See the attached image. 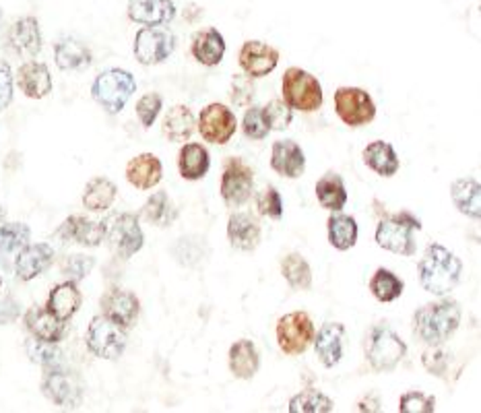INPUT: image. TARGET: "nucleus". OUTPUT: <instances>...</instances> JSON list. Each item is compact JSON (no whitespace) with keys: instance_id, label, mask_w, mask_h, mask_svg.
I'll return each instance as SVG.
<instances>
[{"instance_id":"1","label":"nucleus","mask_w":481,"mask_h":413,"mask_svg":"<svg viewBox=\"0 0 481 413\" xmlns=\"http://www.w3.org/2000/svg\"><path fill=\"white\" fill-rule=\"evenodd\" d=\"M419 283L428 294L446 296L459 286L463 262L442 244H430L417 267Z\"/></svg>"},{"instance_id":"2","label":"nucleus","mask_w":481,"mask_h":413,"mask_svg":"<svg viewBox=\"0 0 481 413\" xmlns=\"http://www.w3.org/2000/svg\"><path fill=\"white\" fill-rule=\"evenodd\" d=\"M460 308L452 300L425 304L413 314V333L428 345H442L457 333Z\"/></svg>"},{"instance_id":"3","label":"nucleus","mask_w":481,"mask_h":413,"mask_svg":"<svg viewBox=\"0 0 481 413\" xmlns=\"http://www.w3.org/2000/svg\"><path fill=\"white\" fill-rule=\"evenodd\" d=\"M422 229V221L409 211L391 213L378 223L376 228V242L378 246L389 250L399 256H413L416 254V240L413 234Z\"/></svg>"},{"instance_id":"4","label":"nucleus","mask_w":481,"mask_h":413,"mask_svg":"<svg viewBox=\"0 0 481 413\" xmlns=\"http://www.w3.org/2000/svg\"><path fill=\"white\" fill-rule=\"evenodd\" d=\"M283 101L291 110L316 112L322 106V87L314 74L308 71L291 66L286 71L281 81Z\"/></svg>"},{"instance_id":"5","label":"nucleus","mask_w":481,"mask_h":413,"mask_svg":"<svg viewBox=\"0 0 481 413\" xmlns=\"http://www.w3.org/2000/svg\"><path fill=\"white\" fill-rule=\"evenodd\" d=\"M137 90V81L128 71L110 69L93 81L91 96L107 114H118Z\"/></svg>"},{"instance_id":"6","label":"nucleus","mask_w":481,"mask_h":413,"mask_svg":"<svg viewBox=\"0 0 481 413\" xmlns=\"http://www.w3.org/2000/svg\"><path fill=\"white\" fill-rule=\"evenodd\" d=\"M408 354V345L389 327H374L365 343V357L376 372L395 370Z\"/></svg>"},{"instance_id":"7","label":"nucleus","mask_w":481,"mask_h":413,"mask_svg":"<svg viewBox=\"0 0 481 413\" xmlns=\"http://www.w3.org/2000/svg\"><path fill=\"white\" fill-rule=\"evenodd\" d=\"M87 348L93 356L101 360H118L126 349V333L125 327H120L107 316H96L87 329Z\"/></svg>"},{"instance_id":"8","label":"nucleus","mask_w":481,"mask_h":413,"mask_svg":"<svg viewBox=\"0 0 481 413\" xmlns=\"http://www.w3.org/2000/svg\"><path fill=\"white\" fill-rule=\"evenodd\" d=\"M279 349L288 356H302L314 340V323L310 314L296 310L279 318L275 329Z\"/></svg>"},{"instance_id":"9","label":"nucleus","mask_w":481,"mask_h":413,"mask_svg":"<svg viewBox=\"0 0 481 413\" xmlns=\"http://www.w3.org/2000/svg\"><path fill=\"white\" fill-rule=\"evenodd\" d=\"M335 110L343 125L364 126L376 118V104L368 91L360 87H339L335 91Z\"/></svg>"},{"instance_id":"10","label":"nucleus","mask_w":481,"mask_h":413,"mask_svg":"<svg viewBox=\"0 0 481 413\" xmlns=\"http://www.w3.org/2000/svg\"><path fill=\"white\" fill-rule=\"evenodd\" d=\"M106 238L120 259H131L145 244L143 229H141L139 218L134 213L116 215L110 226H106Z\"/></svg>"},{"instance_id":"11","label":"nucleus","mask_w":481,"mask_h":413,"mask_svg":"<svg viewBox=\"0 0 481 413\" xmlns=\"http://www.w3.org/2000/svg\"><path fill=\"white\" fill-rule=\"evenodd\" d=\"M254 191V172L240 158H229L221 174V196L229 207H240Z\"/></svg>"},{"instance_id":"12","label":"nucleus","mask_w":481,"mask_h":413,"mask_svg":"<svg viewBox=\"0 0 481 413\" xmlns=\"http://www.w3.org/2000/svg\"><path fill=\"white\" fill-rule=\"evenodd\" d=\"M44 395L63 409H77L83 401V383L73 372L50 368L42 383Z\"/></svg>"},{"instance_id":"13","label":"nucleus","mask_w":481,"mask_h":413,"mask_svg":"<svg viewBox=\"0 0 481 413\" xmlns=\"http://www.w3.org/2000/svg\"><path fill=\"white\" fill-rule=\"evenodd\" d=\"M176 48V39L172 33L159 27H143L137 36H134V56L141 65L153 66L161 65L169 58V54Z\"/></svg>"},{"instance_id":"14","label":"nucleus","mask_w":481,"mask_h":413,"mask_svg":"<svg viewBox=\"0 0 481 413\" xmlns=\"http://www.w3.org/2000/svg\"><path fill=\"white\" fill-rule=\"evenodd\" d=\"M196 125H199L201 137L213 145H226L238 128L234 112L223 104H209L202 108Z\"/></svg>"},{"instance_id":"15","label":"nucleus","mask_w":481,"mask_h":413,"mask_svg":"<svg viewBox=\"0 0 481 413\" xmlns=\"http://www.w3.org/2000/svg\"><path fill=\"white\" fill-rule=\"evenodd\" d=\"M238 60L246 77L261 79L277 69L279 50L265 42H259V39H250V42H244Z\"/></svg>"},{"instance_id":"16","label":"nucleus","mask_w":481,"mask_h":413,"mask_svg":"<svg viewBox=\"0 0 481 413\" xmlns=\"http://www.w3.org/2000/svg\"><path fill=\"white\" fill-rule=\"evenodd\" d=\"M99 306H101V314L107 316L110 321H114L125 329L134 324V321H137V316L141 313L139 297L131 292H126V289H118V288H114L110 289V292H106L104 296H101Z\"/></svg>"},{"instance_id":"17","label":"nucleus","mask_w":481,"mask_h":413,"mask_svg":"<svg viewBox=\"0 0 481 413\" xmlns=\"http://www.w3.org/2000/svg\"><path fill=\"white\" fill-rule=\"evenodd\" d=\"M54 250L50 244H27L15 256V273L21 281H31L52 265Z\"/></svg>"},{"instance_id":"18","label":"nucleus","mask_w":481,"mask_h":413,"mask_svg":"<svg viewBox=\"0 0 481 413\" xmlns=\"http://www.w3.org/2000/svg\"><path fill=\"white\" fill-rule=\"evenodd\" d=\"M56 236L64 242H77L81 246L93 248L99 246V244L106 240V223L91 221L87 218H81V215H73V218L66 219L63 226L58 228Z\"/></svg>"},{"instance_id":"19","label":"nucleus","mask_w":481,"mask_h":413,"mask_svg":"<svg viewBox=\"0 0 481 413\" xmlns=\"http://www.w3.org/2000/svg\"><path fill=\"white\" fill-rule=\"evenodd\" d=\"M271 168L283 178H300L306 168V155L296 141H275L271 151Z\"/></svg>"},{"instance_id":"20","label":"nucleus","mask_w":481,"mask_h":413,"mask_svg":"<svg viewBox=\"0 0 481 413\" xmlns=\"http://www.w3.org/2000/svg\"><path fill=\"white\" fill-rule=\"evenodd\" d=\"M261 223L253 213H234L228 221V240L236 250L253 253L261 244Z\"/></svg>"},{"instance_id":"21","label":"nucleus","mask_w":481,"mask_h":413,"mask_svg":"<svg viewBox=\"0 0 481 413\" xmlns=\"http://www.w3.org/2000/svg\"><path fill=\"white\" fill-rule=\"evenodd\" d=\"M161 178H164V166H161L158 155L141 153L126 164V180L139 191L155 188Z\"/></svg>"},{"instance_id":"22","label":"nucleus","mask_w":481,"mask_h":413,"mask_svg":"<svg viewBox=\"0 0 481 413\" xmlns=\"http://www.w3.org/2000/svg\"><path fill=\"white\" fill-rule=\"evenodd\" d=\"M345 327L341 323H327L321 327V333L314 335V351L324 368H335L343 357Z\"/></svg>"},{"instance_id":"23","label":"nucleus","mask_w":481,"mask_h":413,"mask_svg":"<svg viewBox=\"0 0 481 413\" xmlns=\"http://www.w3.org/2000/svg\"><path fill=\"white\" fill-rule=\"evenodd\" d=\"M174 15L176 6L172 0H131L128 3V17H131V22L147 27L166 25L172 22Z\"/></svg>"},{"instance_id":"24","label":"nucleus","mask_w":481,"mask_h":413,"mask_svg":"<svg viewBox=\"0 0 481 413\" xmlns=\"http://www.w3.org/2000/svg\"><path fill=\"white\" fill-rule=\"evenodd\" d=\"M9 46L19 56H36L42 50V31L36 17H23L13 23L9 31Z\"/></svg>"},{"instance_id":"25","label":"nucleus","mask_w":481,"mask_h":413,"mask_svg":"<svg viewBox=\"0 0 481 413\" xmlns=\"http://www.w3.org/2000/svg\"><path fill=\"white\" fill-rule=\"evenodd\" d=\"M25 327L39 341L58 343L66 333V321L52 314L48 308H31L25 314Z\"/></svg>"},{"instance_id":"26","label":"nucleus","mask_w":481,"mask_h":413,"mask_svg":"<svg viewBox=\"0 0 481 413\" xmlns=\"http://www.w3.org/2000/svg\"><path fill=\"white\" fill-rule=\"evenodd\" d=\"M261 368V356L250 340H238L229 348V370L240 381H250Z\"/></svg>"},{"instance_id":"27","label":"nucleus","mask_w":481,"mask_h":413,"mask_svg":"<svg viewBox=\"0 0 481 413\" xmlns=\"http://www.w3.org/2000/svg\"><path fill=\"white\" fill-rule=\"evenodd\" d=\"M191 52L196 63L217 66L223 60V54H226V39L215 27H209V30H202L193 38Z\"/></svg>"},{"instance_id":"28","label":"nucleus","mask_w":481,"mask_h":413,"mask_svg":"<svg viewBox=\"0 0 481 413\" xmlns=\"http://www.w3.org/2000/svg\"><path fill=\"white\" fill-rule=\"evenodd\" d=\"M19 90H21L27 98L42 99L52 91V77L48 66L42 63H27L19 69L17 74Z\"/></svg>"},{"instance_id":"29","label":"nucleus","mask_w":481,"mask_h":413,"mask_svg":"<svg viewBox=\"0 0 481 413\" xmlns=\"http://www.w3.org/2000/svg\"><path fill=\"white\" fill-rule=\"evenodd\" d=\"M364 164L374 170L378 176H384V178H391L399 172L401 168V161L397 158L395 147L386 141H372V143L364 149L362 153Z\"/></svg>"},{"instance_id":"30","label":"nucleus","mask_w":481,"mask_h":413,"mask_svg":"<svg viewBox=\"0 0 481 413\" xmlns=\"http://www.w3.org/2000/svg\"><path fill=\"white\" fill-rule=\"evenodd\" d=\"M211 168V155L201 143H186L178 153V170L185 180L205 178Z\"/></svg>"},{"instance_id":"31","label":"nucleus","mask_w":481,"mask_h":413,"mask_svg":"<svg viewBox=\"0 0 481 413\" xmlns=\"http://www.w3.org/2000/svg\"><path fill=\"white\" fill-rule=\"evenodd\" d=\"M451 196L459 211L467 218H481V186L476 178H460L452 182Z\"/></svg>"},{"instance_id":"32","label":"nucleus","mask_w":481,"mask_h":413,"mask_svg":"<svg viewBox=\"0 0 481 413\" xmlns=\"http://www.w3.org/2000/svg\"><path fill=\"white\" fill-rule=\"evenodd\" d=\"M81 302H83V296L79 292L77 281L69 280L64 283H58V286L52 289L48 296V310L58 318H63V321H69L73 314H77Z\"/></svg>"},{"instance_id":"33","label":"nucleus","mask_w":481,"mask_h":413,"mask_svg":"<svg viewBox=\"0 0 481 413\" xmlns=\"http://www.w3.org/2000/svg\"><path fill=\"white\" fill-rule=\"evenodd\" d=\"M194 128L196 120L193 116L191 108L182 104L169 108L164 118V125H161V131H164L166 139L172 141V143H182V141L191 139Z\"/></svg>"},{"instance_id":"34","label":"nucleus","mask_w":481,"mask_h":413,"mask_svg":"<svg viewBox=\"0 0 481 413\" xmlns=\"http://www.w3.org/2000/svg\"><path fill=\"white\" fill-rule=\"evenodd\" d=\"M54 58H56L58 69L63 71H79L91 65L90 48L71 38L56 44V48H54Z\"/></svg>"},{"instance_id":"35","label":"nucleus","mask_w":481,"mask_h":413,"mask_svg":"<svg viewBox=\"0 0 481 413\" xmlns=\"http://www.w3.org/2000/svg\"><path fill=\"white\" fill-rule=\"evenodd\" d=\"M329 228V242L331 246L337 250H349L356 246L357 242V221L349 215H343L335 211L327 221Z\"/></svg>"},{"instance_id":"36","label":"nucleus","mask_w":481,"mask_h":413,"mask_svg":"<svg viewBox=\"0 0 481 413\" xmlns=\"http://www.w3.org/2000/svg\"><path fill=\"white\" fill-rule=\"evenodd\" d=\"M316 199L329 211H341L348 202V191H345L343 178L337 174H327L316 182Z\"/></svg>"},{"instance_id":"37","label":"nucleus","mask_w":481,"mask_h":413,"mask_svg":"<svg viewBox=\"0 0 481 413\" xmlns=\"http://www.w3.org/2000/svg\"><path fill=\"white\" fill-rule=\"evenodd\" d=\"M116 194H118V188L112 180L93 178L90 185L85 186L83 205L90 209V211H96V213L106 211V209H110L114 205Z\"/></svg>"},{"instance_id":"38","label":"nucleus","mask_w":481,"mask_h":413,"mask_svg":"<svg viewBox=\"0 0 481 413\" xmlns=\"http://www.w3.org/2000/svg\"><path fill=\"white\" fill-rule=\"evenodd\" d=\"M281 275L294 289H310L313 288V269L302 254L291 253L281 259Z\"/></svg>"},{"instance_id":"39","label":"nucleus","mask_w":481,"mask_h":413,"mask_svg":"<svg viewBox=\"0 0 481 413\" xmlns=\"http://www.w3.org/2000/svg\"><path fill=\"white\" fill-rule=\"evenodd\" d=\"M403 281L384 267L378 269L370 280V292L378 302H395L397 297L403 296Z\"/></svg>"},{"instance_id":"40","label":"nucleus","mask_w":481,"mask_h":413,"mask_svg":"<svg viewBox=\"0 0 481 413\" xmlns=\"http://www.w3.org/2000/svg\"><path fill=\"white\" fill-rule=\"evenodd\" d=\"M143 215L149 223L158 228H167L169 223L176 219V209L174 202L169 201V196L166 191H159L149 196V201L143 207Z\"/></svg>"},{"instance_id":"41","label":"nucleus","mask_w":481,"mask_h":413,"mask_svg":"<svg viewBox=\"0 0 481 413\" xmlns=\"http://www.w3.org/2000/svg\"><path fill=\"white\" fill-rule=\"evenodd\" d=\"M335 409L333 401L327 395L318 391H304L300 395L291 397L289 411L291 413H331Z\"/></svg>"},{"instance_id":"42","label":"nucleus","mask_w":481,"mask_h":413,"mask_svg":"<svg viewBox=\"0 0 481 413\" xmlns=\"http://www.w3.org/2000/svg\"><path fill=\"white\" fill-rule=\"evenodd\" d=\"M31 229L25 223H4L0 226V254H15L30 244Z\"/></svg>"},{"instance_id":"43","label":"nucleus","mask_w":481,"mask_h":413,"mask_svg":"<svg viewBox=\"0 0 481 413\" xmlns=\"http://www.w3.org/2000/svg\"><path fill=\"white\" fill-rule=\"evenodd\" d=\"M27 356H30L31 362H36L44 368H58L60 364V349L56 348V343H48V341H39L33 337V340L27 341L25 345Z\"/></svg>"},{"instance_id":"44","label":"nucleus","mask_w":481,"mask_h":413,"mask_svg":"<svg viewBox=\"0 0 481 413\" xmlns=\"http://www.w3.org/2000/svg\"><path fill=\"white\" fill-rule=\"evenodd\" d=\"M262 118H265L269 131H286L294 120V110L283 99H271L262 108Z\"/></svg>"},{"instance_id":"45","label":"nucleus","mask_w":481,"mask_h":413,"mask_svg":"<svg viewBox=\"0 0 481 413\" xmlns=\"http://www.w3.org/2000/svg\"><path fill=\"white\" fill-rule=\"evenodd\" d=\"M399 411L403 413H434L436 411V399L432 395H425V392L419 391H409L405 392L399 401Z\"/></svg>"},{"instance_id":"46","label":"nucleus","mask_w":481,"mask_h":413,"mask_svg":"<svg viewBox=\"0 0 481 413\" xmlns=\"http://www.w3.org/2000/svg\"><path fill=\"white\" fill-rule=\"evenodd\" d=\"M256 207H259V213L265 215L271 219H281L283 215V201L281 194L275 186H267L259 196H256Z\"/></svg>"},{"instance_id":"47","label":"nucleus","mask_w":481,"mask_h":413,"mask_svg":"<svg viewBox=\"0 0 481 413\" xmlns=\"http://www.w3.org/2000/svg\"><path fill=\"white\" fill-rule=\"evenodd\" d=\"M96 267V259L85 254H73L63 262V275L71 281H81L91 273V269Z\"/></svg>"},{"instance_id":"48","label":"nucleus","mask_w":481,"mask_h":413,"mask_svg":"<svg viewBox=\"0 0 481 413\" xmlns=\"http://www.w3.org/2000/svg\"><path fill=\"white\" fill-rule=\"evenodd\" d=\"M242 128H244V134L253 141H262L271 133L265 118H262L261 108H248V112L244 114Z\"/></svg>"},{"instance_id":"49","label":"nucleus","mask_w":481,"mask_h":413,"mask_svg":"<svg viewBox=\"0 0 481 413\" xmlns=\"http://www.w3.org/2000/svg\"><path fill=\"white\" fill-rule=\"evenodd\" d=\"M161 108H164V99H161L159 93H147V96L141 98L137 104V116L141 120V125L145 128L153 126L155 118L159 116Z\"/></svg>"},{"instance_id":"50","label":"nucleus","mask_w":481,"mask_h":413,"mask_svg":"<svg viewBox=\"0 0 481 413\" xmlns=\"http://www.w3.org/2000/svg\"><path fill=\"white\" fill-rule=\"evenodd\" d=\"M449 362H451V356L440 349V345H430V349H425L422 356L424 368L434 376H444V372L449 370Z\"/></svg>"},{"instance_id":"51","label":"nucleus","mask_w":481,"mask_h":413,"mask_svg":"<svg viewBox=\"0 0 481 413\" xmlns=\"http://www.w3.org/2000/svg\"><path fill=\"white\" fill-rule=\"evenodd\" d=\"M229 98H232L234 104L238 106H250L254 99V85L250 77H240V74H236L232 79V90H229Z\"/></svg>"},{"instance_id":"52","label":"nucleus","mask_w":481,"mask_h":413,"mask_svg":"<svg viewBox=\"0 0 481 413\" xmlns=\"http://www.w3.org/2000/svg\"><path fill=\"white\" fill-rule=\"evenodd\" d=\"M13 99V73L11 66L0 60V112L6 110Z\"/></svg>"},{"instance_id":"53","label":"nucleus","mask_w":481,"mask_h":413,"mask_svg":"<svg viewBox=\"0 0 481 413\" xmlns=\"http://www.w3.org/2000/svg\"><path fill=\"white\" fill-rule=\"evenodd\" d=\"M19 316V304L13 297H4L0 302V324H9Z\"/></svg>"},{"instance_id":"54","label":"nucleus","mask_w":481,"mask_h":413,"mask_svg":"<svg viewBox=\"0 0 481 413\" xmlns=\"http://www.w3.org/2000/svg\"><path fill=\"white\" fill-rule=\"evenodd\" d=\"M357 409L364 411V413H378L382 408H381V399H378V395H365L364 399H360V403H357Z\"/></svg>"},{"instance_id":"55","label":"nucleus","mask_w":481,"mask_h":413,"mask_svg":"<svg viewBox=\"0 0 481 413\" xmlns=\"http://www.w3.org/2000/svg\"><path fill=\"white\" fill-rule=\"evenodd\" d=\"M3 219H4V209H3V205H0V221Z\"/></svg>"},{"instance_id":"56","label":"nucleus","mask_w":481,"mask_h":413,"mask_svg":"<svg viewBox=\"0 0 481 413\" xmlns=\"http://www.w3.org/2000/svg\"><path fill=\"white\" fill-rule=\"evenodd\" d=\"M0 19H3V13H0Z\"/></svg>"},{"instance_id":"57","label":"nucleus","mask_w":481,"mask_h":413,"mask_svg":"<svg viewBox=\"0 0 481 413\" xmlns=\"http://www.w3.org/2000/svg\"><path fill=\"white\" fill-rule=\"evenodd\" d=\"M0 286H3V280H0Z\"/></svg>"}]
</instances>
